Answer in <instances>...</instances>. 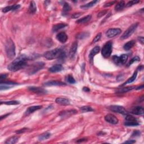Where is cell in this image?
Wrapping results in <instances>:
<instances>
[{
	"label": "cell",
	"mask_w": 144,
	"mask_h": 144,
	"mask_svg": "<svg viewBox=\"0 0 144 144\" xmlns=\"http://www.w3.org/2000/svg\"><path fill=\"white\" fill-rule=\"evenodd\" d=\"M28 59L24 55H21L17 59L14 60L10 64L8 65L7 68L11 72L19 71L26 67Z\"/></svg>",
	"instance_id": "cell-1"
},
{
	"label": "cell",
	"mask_w": 144,
	"mask_h": 144,
	"mask_svg": "<svg viewBox=\"0 0 144 144\" xmlns=\"http://www.w3.org/2000/svg\"><path fill=\"white\" fill-rule=\"evenodd\" d=\"M5 51L7 56L10 59H13L15 56V44L11 38L8 39L5 44Z\"/></svg>",
	"instance_id": "cell-2"
},
{
	"label": "cell",
	"mask_w": 144,
	"mask_h": 144,
	"mask_svg": "<svg viewBox=\"0 0 144 144\" xmlns=\"http://www.w3.org/2000/svg\"><path fill=\"white\" fill-rule=\"evenodd\" d=\"M61 51H62L61 49L56 48L55 49H53V50L47 51V52L44 53V57L47 60H49L58 58Z\"/></svg>",
	"instance_id": "cell-3"
},
{
	"label": "cell",
	"mask_w": 144,
	"mask_h": 144,
	"mask_svg": "<svg viewBox=\"0 0 144 144\" xmlns=\"http://www.w3.org/2000/svg\"><path fill=\"white\" fill-rule=\"evenodd\" d=\"M112 52V43L109 41L104 45L101 50V54L105 58L109 57Z\"/></svg>",
	"instance_id": "cell-4"
},
{
	"label": "cell",
	"mask_w": 144,
	"mask_h": 144,
	"mask_svg": "<svg viewBox=\"0 0 144 144\" xmlns=\"http://www.w3.org/2000/svg\"><path fill=\"white\" fill-rule=\"evenodd\" d=\"M138 25H139V23H135L131 25L124 32V33L122 35L120 39H122V40H125V39L129 38V37L132 36V34L135 32L136 29L137 28Z\"/></svg>",
	"instance_id": "cell-5"
},
{
	"label": "cell",
	"mask_w": 144,
	"mask_h": 144,
	"mask_svg": "<svg viewBox=\"0 0 144 144\" xmlns=\"http://www.w3.org/2000/svg\"><path fill=\"white\" fill-rule=\"evenodd\" d=\"M45 66V63L43 62H37L32 65L29 68L28 70V73L29 74H33L38 71L42 69Z\"/></svg>",
	"instance_id": "cell-6"
},
{
	"label": "cell",
	"mask_w": 144,
	"mask_h": 144,
	"mask_svg": "<svg viewBox=\"0 0 144 144\" xmlns=\"http://www.w3.org/2000/svg\"><path fill=\"white\" fill-rule=\"evenodd\" d=\"M18 83H16V82H11V81H10V82L1 81V83H0V90H1V91H2V90H6L9 89V88H12L15 85H18Z\"/></svg>",
	"instance_id": "cell-7"
},
{
	"label": "cell",
	"mask_w": 144,
	"mask_h": 144,
	"mask_svg": "<svg viewBox=\"0 0 144 144\" xmlns=\"http://www.w3.org/2000/svg\"><path fill=\"white\" fill-rule=\"evenodd\" d=\"M121 30L119 28H112L107 30L106 36L108 38H113L121 33Z\"/></svg>",
	"instance_id": "cell-8"
},
{
	"label": "cell",
	"mask_w": 144,
	"mask_h": 144,
	"mask_svg": "<svg viewBox=\"0 0 144 144\" xmlns=\"http://www.w3.org/2000/svg\"><path fill=\"white\" fill-rule=\"evenodd\" d=\"M109 109L111 111H112L113 112L119 113V114H122L123 115H127L128 114L124 108L123 107L119 105H112L109 107Z\"/></svg>",
	"instance_id": "cell-9"
},
{
	"label": "cell",
	"mask_w": 144,
	"mask_h": 144,
	"mask_svg": "<svg viewBox=\"0 0 144 144\" xmlns=\"http://www.w3.org/2000/svg\"><path fill=\"white\" fill-rule=\"evenodd\" d=\"M105 120L108 123L113 124H117L118 123V119L114 115L109 114L105 117Z\"/></svg>",
	"instance_id": "cell-10"
},
{
	"label": "cell",
	"mask_w": 144,
	"mask_h": 144,
	"mask_svg": "<svg viewBox=\"0 0 144 144\" xmlns=\"http://www.w3.org/2000/svg\"><path fill=\"white\" fill-rule=\"evenodd\" d=\"M78 48V43L77 42H74L72 44V46L70 48L69 51V57L71 59H73L74 57L76 52Z\"/></svg>",
	"instance_id": "cell-11"
},
{
	"label": "cell",
	"mask_w": 144,
	"mask_h": 144,
	"mask_svg": "<svg viewBox=\"0 0 144 144\" xmlns=\"http://www.w3.org/2000/svg\"><path fill=\"white\" fill-rule=\"evenodd\" d=\"M100 51V47H98V46L95 47L94 48L92 49L91 52H90V55H89V59H90V63H92V62H93L94 57L95 56L97 53L99 52Z\"/></svg>",
	"instance_id": "cell-12"
},
{
	"label": "cell",
	"mask_w": 144,
	"mask_h": 144,
	"mask_svg": "<svg viewBox=\"0 0 144 144\" xmlns=\"http://www.w3.org/2000/svg\"><path fill=\"white\" fill-rule=\"evenodd\" d=\"M77 113V112L75 110H66L60 112L59 114V116L62 118H67L71 116L72 115L75 114Z\"/></svg>",
	"instance_id": "cell-13"
},
{
	"label": "cell",
	"mask_w": 144,
	"mask_h": 144,
	"mask_svg": "<svg viewBox=\"0 0 144 144\" xmlns=\"http://www.w3.org/2000/svg\"><path fill=\"white\" fill-rule=\"evenodd\" d=\"M56 39L61 43H65L68 40V36L65 32L59 33L56 36Z\"/></svg>",
	"instance_id": "cell-14"
},
{
	"label": "cell",
	"mask_w": 144,
	"mask_h": 144,
	"mask_svg": "<svg viewBox=\"0 0 144 144\" xmlns=\"http://www.w3.org/2000/svg\"><path fill=\"white\" fill-rule=\"evenodd\" d=\"M42 108V106H41V105L33 106L29 107V108L25 111V116H29V114H32V113L34 112L35 111H37L38 110L41 109Z\"/></svg>",
	"instance_id": "cell-15"
},
{
	"label": "cell",
	"mask_w": 144,
	"mask_h": 144,
	"mask_svg": "<svg viewBox=\"0 0 144 144\" xmlns=\"http://www.w3.org/2000/svg\"><path fill=\"white\" fill-rule=\"evenodd\" d=\"M130 112L136 115H143L144 114V109L141 106H136L132 108Z\"/></svg>",
	"instance_id": "cell-16"
},
{
	"label": "cell",
	"mask_w": 144,
	"mask_h": 144,
	"mask_svg": "<svg viewBox=\"0 0 144 144\" xmlns=\"http://www.w3.org/2000/svg\"><path fill=\"white\" fill-rule=\"evenodd\" d=\"M55 101L57 104L59 105H68L70 104V101L69 99L67 98L64 97H58L57 98Z\"/></svg>",
	"instance_id": "cell-17"
},
{
	"label": "cell",
	"mask_w": 144,
	"mask_h": 144,
	"mask_svg": "<svg viewBox=\"0 0 144 144\" xmlns=\"http://www.w3.org/2000/svg\"><path fill=\"white\" fill-rule=\"evenodd\" d=\"M20 7L19 5H14L11 6H9L5 7L2 9V12L4 13H7L10 11H15L18 9H19Z\"/></svg>",
	"instance_id": "cell-18"
},
{
	"label": "cell",
	"mask_w": 144,
	"mask_h": 144,
	"mask_svg": "<svg viewBox=\"0 0 144 144\" xmlns=\"http://www.w3.org/2000/svg\"><path fill=\"white\" fill-rule=\"evenodd\" d=\"M29 90L30 91L34 92L36 94H44L46 93V91L45 89L41 87H29Z\"/></svg>",
	"instance_id": "cell-19"
},
{
	"label": "cell",
	"mask_w": 144,
	"mask_h": 144,
	"mask_svg": "<svg viewBox=\"0 0 144 144\" xmlns=\"http://www.w3.org/2000/svg\"><path fill=\"white\" fill-rule=\"evenodd\" d=\"M63 69V67L61 64H55L49 69V71L51 73H57V72H61Z\"/></svg>",
	"instance_id": "cell-20"
},
{
	"label": "cell",
	"mask_w": 144,
	"mask_h": 144,
	"mask_svg": "<svg viewBox=\"0 0 144 144\" xmlns=\"http://www.w3.org/2000/svg\"><path fill=\"white\" fill-rule=\"evenodd\" d=\"M44 85L46 86H63L66 85V84L64 82L61 81H49L45 83Z\"/></svg>",
	"instance_id": "cell-21"
},
{
	"label": "cell",
	"mask_w": 144,
	"mask_h": 144,
	"mask_svg": "<svg viewBox=\"0 0 144 144\" xmlns=\"http://www.w3.org/2000/svg\"><path fill=\"white\" fill-rule=\"evenodd\" d=\"M19 139V136H13L10 137L9 139H7V140L5 142V144H14L17 143Z\"/></svg>",
	"instance_id": "cell-22"
},
{
	"label": "cell",
	"mask_w": 144,
	"mask_h": 144,
	"mask_svg": "<svg viewBox=\"0 0 144 144\" xmlns=\"http://www.w3.org/2000/svg\"><path fill=\"white\" fill-rule=\"evenodd\" d=\"M135 44H136V42L134 40H131L130 41H129V42H127L126 44L124 45V46H123V48L126 51L129 50L131 48H132V47L135 46Z\"/></svg>",
	"instance_id": "cell-23"
},
{
	"label": "cell",
	"mask_w": 144,
	"mask_h": 144,
	"mask_svg": "<svg viewBox=\"0 0 144 144\" xmlns=\"http://www.w3.org/2000/svg\"><path fill=\"white\" fill-rule=\"evenodd\" d=\"M67 26V24H64V23H60L56 24V25H54L52 27V31L53 32H56L58 30L64 28H65V26Z\"/></svg>",
	"instance_id": "cell-24"
},
{
	"label": "cell",
	"mask_w": 144,
	"mask_h": 144,
	"mask_svg": "<svg viewBox=\"0 0 144 144\" xmlns=\"http://www.w3.org/2000/svg\"><path fill=\"white\" fill-rule=\"evenodd\" d=\"M37 11L36 5L34 1H31L30 3L29 7V12L30 14H33Z\"/></svg>",
	"instance_id": "cell-25"
},
{
	"label": "cell",
	"mask_w": 144,
	"mask_h": 144,
	"mask_svg": "<svg viewBox=\"0 0 144 144\" xmlns=\"http://www.w3.org/2000/svg\"><path fill=\"white\" fill-rule=\"evenodd\" d=\"M91 15H87L85 17L81 18V19H79L78 20H77L76 23H80V24H83V23H87L88 21H90L91 19Z\"/></svg>",
	"instance_id": "cell-26"
},
{
	"label": "cell",
	"mask_w": 144,
	"mask_h": 144,
	"mask_svg": "<svg viewBox=\"0 0 144 144\" xmlns=\"http://www.w3.org/2000/svg\"><path fill=\"white\" fill-rule=\"evenodd\" d=\"M137 75V71H136L134 72V73L133 74L131 78H129L127 80V81L125 82L124 83H123L122 86H124L125 85H127V84L132 83V82H134L136 80V79Z\"/></svg>",
	"instance_id": "cell-27"
},
{
	"label": "cell",
	"mask_w": 144,
	"mask_h": 144,
	"mask_svg": "<svg viewBox=\"0 0 144 144\" xmlns=\"http://www.w3.org/2000/svg\"><path fill=\"white\" fill-rule=\"evenodd\" d=\"M125 6V4L124 1H120L118 3H117V4L116 5V6H115V10H116V11H120V10L124 9Z\"/></svg>",
	"instance_id": "cell-28"
},
{
	"label": "cell",
	"mask_w": 144,
	"mask_h": 144,
	"mask_svg": "<svg viewBox=\"0 0 144 144\" xmlns=\"http://www.w3.org/2000/svg\"><path fill=\"white\" fill-rule=\"evenodd\" d=\"M51 137V133L48 132H46L41 135L38 137V140L40 141H44L49 139Z\"/></svg>",
	"instance_id": "cell-29"
},
{
	"label": "cell",
	"mask_w": 144,
	"mask_h": 144,
	"mask_svg": "<svg viewBox=\"0 0 144 144\" xmlns=\"http://www.w3.org/2000/svg\"><path fill=\"white\" fill-rule=\"evenodd\" d=\"M97 2H98L97 1H92L91 2H89V3L86 4V5L81 6V8H82V9H89V8L94 6L95 5V4Z\"/></svg>",
	"instance_id": "cell-30"
},
{
	"label": "cell",
	"mask_w": 144,
	"mask_h": 144,
	"mask_svg": "<svg viewBox=\"0 0 144 144\" xmlns=\"http://www.w3.org/2000/svg\"><path fill=\"white\" fill-rule=\"evenodd\" d=\"M127 59H128V55L127 54H122L119 56V60H120V64H124L126 63Z\"/></svg>",
	"instance_id": "cell-31"
},
{
	"label": "cell",
	"mask_w": 144,
	"mask_h": 144,
	"mask_svg": "<svg viewBox=\"0 0 144 144\" xmlns=\"http://www.w3.org/2000/svg\"><path fill=\"white\" fill-rule=\"evenodd\" d=\"M1 104H4L5 105H19L20 104V102L16 100H13V101H7V102H1Z\"/></svg>",
	"instance_id": "cell-32"
},
{
	"label": "cell",
	"mask_w": 144,
	"mask_h": 144,
	"mask_svg": "<svg viewBox=\"0 0 144 144\" xmlns=\"http://www.w3.org/2000/svg\"><path fill=\"white\" fill-rule=\"evenodd\" d=\"M125 116H125V119L126 121H128V122H136V121H137V119L132 116H131V115L128 114L125 115Z\"/></svg>",
	"instance_id": "cell-33"
},
{
	"label": "cell",
	"mask_w": 144,
	"mask_h": 144,
	"mask_svg": "<svg viewBox=\"0 0 144 144\" xmlns=\"http://www.w3.org/2000/svg\"><path fill=\"white\" fill-rule=\"evenodd\" d=\"M133 88H135L134 87H125V88H123L122 89L118 90L117 92L118 93H124V92H127L128 91H131L132 90H133Z\"/></svg>",
	"instance_id": "cell-34"
},
{
	"label": "cell",
	"mask_w": 144,
	"mask_h": 144,
	"mask_svg": "<svg viewBox=\"0 0 144 144\" xmlns=\"http://www.w3.org/2000/svg\"><path fill=\"white\" fill-rule=\"evenodd\" d=\"M81 110L82 113H86V112H93L94 110L92 109L91 107L85 106H83L81 108Z\"/></svg>",
	"instance_id": "cell-35"
},
{
	"label": "cell",
	"mask_w": 144,
	"mask_h": 144,
	"mask_svg": "<svg viewBox=\"0 0 144 144\" xmlns=\"http://www.w3.org/2000/svg\"><path fill=\"white\" fill-rule=\"evenodd\" d=\"M66 81L68 83L71 84H74L75 83V80L74 78L71 75H68L66 78Z\"/></svg>",
	"instance_id": "cell-36"
},
{
	"label": "cell",
	"mask_w": 144,
	"mask_h": 144,
	"mask_svg": "<svg viewBox=\"0 0 144 144\" xmlns=\"http://www.w3.org/2000/svg\"><path fill=\"white\" fill-rule=\"evenodd\" d=\"M124 125L128 127L129 126L133 127V126H137V125H139V123L137 121H136V122H128V121H127V122H125Z\"/></svg>",
	"instance_id": "cell-37"
},
{
	"label": "cell",
	"mask_w": 144,
	"mask_h": 144,
	"mask_svg": "<svg viewBox=\"0 0 144 144\" xmlns=\"http://www.w3.org/2000/svg\"><path fill=\"white\" fill-rule=\"evenodd\" d=\"M139 2H140V1H137V0H133V1H129L127 3L126 5H125V6L126 7H129L132 6L136 5V4H137Z\"/></svg>",
	"instance_id": "cell-38"
},
{
	"label": "cell",
	"mask_w": 144,
	"mask_h": 144,
	"mask_svg": "<svg viewBox=\"0 0 144 144\" xmlns=\"http://www.w3.org/2000/svg\"><path fill=\"white\" fill-rule=\"evenodd\" d=\"M63 9V11L64 12V13H67V12H68L71 10V7L70 6L69 3L65 2L64 3V4Z\"/></svg>",
	"instance_id": "cell-39"
},
{
	"label": "cell",
	"mask_w": 144,
	"mask_h": 144,
	"mask_svg": "<svg viewBox=\"0 0 144 144\" xmlns=\"http://www.w3.org/2000/svg\"><path fill=\"white\" fill-rule=\"evenodd\" d=\"M88 36H89V33H88L83 32V33H80L78 35L77 38L78 39H80V40H81V39H83V38L87 37Z\"/></svg>",
	"instance_id": "cell-40"
},
{
	"label": "cell",
	"mask_w": 144,
	"mask_h": 144,
	"mask_svg": "<svg viewBox=\"0 0 144 144\" xmlns=\"http://www.w3.org/2000/svg\"><path fill=\"white\" fill-rule=\"evenodd\" d=\"M140 61V58L139 56H135L134 57H133L132 59L130 61H129V62L128 63V64H127V67H129V65H131V64H132L135 62V61Z\"/></svg>",
	"instance_id": "cell-41"
},
{
	"label": "cell",
	"mask_w": 144,
	"mask_h": 144,
	"mask_svg": "<svg viewBox=\"0 0 144 144\" xmlns=\"http://www.w3.org/2000/svg\"><path fill=\"white\" fill-rule=\"evenodd\" d=\"M113 60L114 61V63L116 64V65H121L120 62V60H119V57L117 56H113Z\"/></svg>",
	"instance_id": "cell-42"
},
{
	"label": "cell",
	"mask_w": 144,
	"mask_h": 144,
	"mask_svg": "<svg viewBox=\"0 0 144 144\" xmlns=\"http://www.w3.org/2000/svg\"><path fill=\"white\" fill-rule=\"evenodd\" d=\"M101 33H98L97 35H96L95 37L94 38L93 41H92V44H95V43H96L97 42H98V41L101 39Z\"/></svg>",
	"instance_id": "cell-43"
},
{
	"label": "cell",
	"mask_w": 144,
	"mask_h": 144,
	"mask_svg": "<svg viewBox=\"0 0 144 144\" xmlns=\"http://www.w3.org/2000/svg\"><path fill=\"white\" fill-rule=\"evenodd\" d=\"M107 13V11L106 10H104V11H101L98 14V15H97V18H101L104 15H106V14Z\"/></svg>",
	"instance_id": "cell-44"
},
{
	"label": "cell",
	"mask_w": 144,
	"mask_h": 144,
	"mask_svg": "<svg viewBox=\"0 0 144 144\" xmlns=\"http://www.w3.org/2000/svg\"><path fill=\"white\" fill-rule=\"evenodd\" d=\"M141 133L138 130L136 131H135L133 132L132 135V137H137V136H139L140 135Z\"/></svg>",
	"instance_id": "cell-45"
},
{
	"label": "cell",
	"mask_w": 144,
	"mask_h": 144,
	"mask_svg": "<svg viewBox=\"0 0 144 144\" xmlns=\"http://www.w3.org/2000/svg\"><path fill=\"white\" fill-rule=\"evenodd\" d=\"M28 130V128H24L23 129H20V130H18L17 131H16V133H17V134H20V133H24L25 132Z\"/></svg>",
	"instance_id": "cell-46"
},
{
	"label": "cell",
	"mask_w": 144,
	"mask_h": 144,
	"mask_svg": "<svg viewBox=\"0 0 144 144\" xmlns=\"http://www.w3.org/2000/svg\"><path fill=\"white\" fill-rule=\"evenodd\" d=\"M82 15V13H75L72 16V18L73 19H76V18H78L80 16Z\"/></svg>",
	"instance_id": "cell-47"
},
{
	"label": "cell",
	"mask_w": 144,
	"mask_h": 144,
	"mask_svg": "<svg viewBox=\"0 0 144 144\" xmlns=\"http://www.w3.org/2000/svg\"><path fill=\"white\" fill-rule=\"evenodd\" d=\"M116 2V1H111L109 2L106 3L105 5H104V7H109L111 6L114 5V4Z\"/></svg>",
	"instance_id": "cell-48"
},
{
	"label": "cell",
	"mask_w": 144,
	"mask_h": 144,
	"mask_svg": "<svg viewBox=\"0 0 144 144\" xmlns=\"http://www.w3.org/2000/svg\"><path fill=\"white\" fill-rule=\"evenodd\" d=\"M138 41H139L142 45H144V38L143 37H138Z\"/></svg>",
	"instance_id": "cell-49"
},
{
	"label": "cell",
	"mask_w": 144,
	"mask_h": 144,
	"mask_svg": "<svg viewBox=\"0 0 144 144\" xmlns=\"http://www.w3.org/2000/svg\"><path fill=\"white\" fill-rule=\"evenodd\" d=\"M7 77V74H1L0 75V79H1V81H2L3 79H5Z\"/></svg>",
	"instance_id": "cell-50"
},
{
	"label": "cell",
	"mask_w": 144,
	"mask_h": 144,
	"mask_svg": "<svg viewBox=\"0 0 144 144\" xmlns=\"http://www.w3.org/2000/svg\"><path fill=\"white\" fill-rule=\"evenodd\" d=\"M136 143V141L135 140H128V141H127L124 142V144H133V143Z\"/></svg>",
	"instance_id": "cell-51"
},
{
	"label": "cell",
	"mask_w": 144,
	"mask_h": 144,
	"mask_svg": "<svg viewBox=\"0 0 144 144\" xmlns=\"http://www.w3.org/2000/svg\"><path fill=\"white\" fill-rule=\"evenodd\" d=\"M87 141V139H79L78 140H77L76 142H77V143H82V142H84V141Z\"/></svg>",
	"instance_id": "cell-52"
},
{
	"label": "cell",
	"mask_w": 144,
	"mask_h": 144,
	"mask_svg": "<svg viewBox=\"0 0 144 144\" xmlns=\"http://www.w3.org/2000/svg\"><path fill=\"white\" fill-rule=\"evenodd\" d=\"M83 91H85V92H90V88H88L87 87H85L83 88Z\"/></svg>",
	"instance_id": "cell-53"
},
{
	"label": "cell",
	"mask_w": 144,
	"mask_h": 144,
	"mask_svg": "<svg viewBox=\"0 0 144 144\" xmlns=\"http://www.w3.org/2000/svg\"><path fill=\"white\" fill-rule=\"evenodd\" d=\"M144 88V85H141L140 86H139L137 88H136V90H143Z\"/></svg>",
	"instance_id": "cell-54"
},
{
	"label": "cell",
	"mask_w": 144,
	"mask_h": 144,
	"mask_svg": "<svg viewBox=\"0 0 144 144\" xmlns=\"http://www.w3.org/2000/svg\"><path fill=\"white\" fill-rule=\"evenodd\" d=\"M9 115H10V114H7L5 115V116H1V120H2L3 118H5L6 117H7V116H9Z\"/></svg>",
	"instance_id": "cell-55"
}]
</instances>
